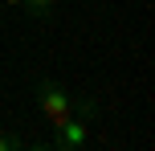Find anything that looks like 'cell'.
I'll return each mask as SVG.
<instances>
[{
    "mask_svg": "<svg viewBox=\"0 0 155 151\" xmlns=\"http://www.w3.org/2000/svg\"><path fill=\"white\" fill-rule=\"evenodd\" d=\"M33 90H37V110L45 114V123H49L53 131L65 127V123L74 119V98L65 94L61 82H53V78H37V86H33Z\"/></svg>",
    "mask_w": 155,
    "mask_h": 151,
    "instance_id": "cell-1",
    "label": "cell"
},
{
    "mask_svg": "<svg viewBox=\"0 0 155 151\" xmlns=\"http://www.w3.org/2000/svg\"><path fill=\"white\" fill-rule=\"evenodd\" d=\"M90 123H82V119H70L65 127H57V135H53V147L57 151H78V147H90Z\"/></svg>",
    "mask_w": 155,
    "mask_h": 151,
    "instance_id": "cell-2",
    "label": "cell"
},
{
    "mask_svg": "<svg viewBox=\"0 0 155 151\" xmlns=\"http://www.w3.org/2000/svg\"><path fill=\"white\" fill-rule=\"evenodd\" d=\"M21 8L29 16H41V21H49L53 16V8H57V0H21Z\"/></svg>",
    "mask_w": 155,
    "mask_h": 151,
    "instance_id": "cell-3",
    "label": "cell"
},
{
    "mask_svg": "<svg viewBox=\"0 0 155 151\" xmlns=\"http://www.w3.org/2000/svg\"><path fill=\"white\" fill-rule=\"evenodd\" d=\"M21 147H29V139H21V135H8V131H0V151H21Z\"/></svg>",
    "mask_w": 155,
    "mask_h": 151,
    "instance_id": "cell-4",
    "label": "cell"
},
{
    "mask_svg": "<svg viewBox=\"0 0 155 151\" xmlns=\"http://www.w3.org/2000/svg\"><path fill=\"white\" fill-rule=\"evenodd\" d=\"M0 4H8V8H21V0H0Z\"/></svg>",
    "mask_w": 155,
    "mask_h": 151,
    "instance_id": "cell-5",
    "label": "cell"
}]
</instances>
